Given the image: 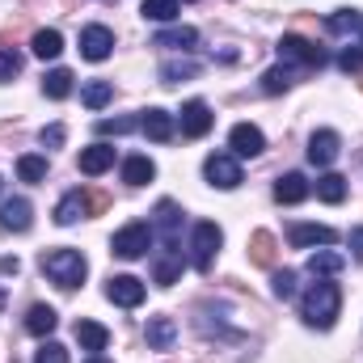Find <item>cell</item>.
<instances>
[{
	"label": "cell",
	"instance_id": "cell-1",
	"mask_svg": "<svg viewBox=\"0 0 363 363\" xmlns=\"http://www.w3.org/2000/svg\"><path fill=\"white\" fill-rule=\"evenodd\" d=\"M338 308H342V291H338V283H330V279L308 283V291L300 296V317H304V325H313V330H334Z\"/></svg>",
	"mask_w": 363,
	"mask_h": 363
},
{
	"label": "cell",
	"instance_id": "cell-2",
	"mask_svg": "<svg viewBox=\"0 0 363 363\" xmlns=\"http://www.w3.org/2000/svg\"><path fill=\"white\" fill-rule=\"evenodd\" d=\"M85 271H89V262H85L81 250H47V254H43V274H47L55 287H64V291L81 287V283H85Z\"/></svg>",
	"mask_w": 363,
	"mask_h": 363
},
{
	"label": "cell",
	"instance_id": "cell-3",
	"mask_svg": "<svg viewBox=\"0 0 363 363\" xmlns=\"http://www.w3.org/2000/svg\"><path fill=\"white\" fill-rule=\"evenodd\" d=\"M220 245H224L220 224L199 220V224H194V233H190V262H194V271H211V262H216Z\"/></svg>",
	"mask_w": 363,
	"mask_h": 363
},
{
	"label": "cell",
	"instance_id": "cell-4",
	"mask_svg": "<svg viewBox=\"0 0 363 363\" xmlns=\"http://www.w3.org/2000/svg\"><path fill=\"white\" fill-rule=\"evenodd\" d=\"M110 250L118 254V258H127V262H135V258H144L148 250H152V228L148 224H127V228H118L114 233V241H110Z\"/></svg>",
	"mask_w": 363,
	"mask_h": 363
},
{
	"label": "cell",
	"instance_id": "cell-5",
	"mask_svg": "<svg viewBox=\"0 0 363 363\" xmlns=\"http://www.w3.org/2000/svg\"><path fill=\"white\" fill-rule=\"evenodd\" d=\"M106 207V199L101 194H85V190H72V194H64L60 199V207H55V224H77V220H85L89 211H101Z\"/></svg>",
	"mask_w": 363,
	"mask_h": 363
},
{
	"label": "cell",
	"instance_id": "cell-6",
	"mask_svg": "<svg viewBox=\"0 0 363 363\" xmlns=\"http://www.w3.org/2000/svg\"><path fill=\"white\" fill-rule=\"evenodd\" d=\"M279 60H291V64H304V68H321L325 64V51L300 34H283L279 38Z\"/></svg>",
	"mask_w": 363,
	"mask_h": 363
},
{
	"label": "cell",
	"instance_id": "cell-7",
	"mask_svg": "<svg viewBox=\"0 0 363 363\" xmlns=\"http://www.w3.org/2000/svg\"><path fill=\"white\" fill-rule=\"evenodd\" d=\"M203 174H207L211 186H220V190H237L241 186V165H237L233 152H211L203 161Z\"/></svg>",
	"mask_w": 363,
	"mask_h": 363
},
{
	"label": "cell",
	"instance_id": "cell-8",
	"mask_svg": "<svg viewBox=\"0 0 363 363\" xmlns=\"http://www.w3.org/2000/svg\"><path fill=\"white\" fill-rule=\"evenodd\" d=\"M211 123H216V114H211V106L207 101H186L182 106V114H178V127H182V135L186 140H203L207 131H211Z\"/></svg>",
	"mask_w": 363,
	"mask_h": 363
},
{
	"label": "cell",
	"instance_id": "cell-9",
	"mask_svg": "<svg viewBox=\"0 0 363 363\" xmlns=\"http://www.w3.org/2000/svg\"><path fill=\"white\" fill-rule=\"evenodd\" d=\"M106 300L110 304H123V308H135V304H144V283L135 274H114L106 283Z\"/></svg>",
	"mask_w": 363,
	"mask_h": 363
},
{
	"label": "cell",
	"instance_id": "cell-10",
	"mask_svg": "<svg viewBox=\"0 0 363 363\" xmlns=\"http://www.w3.org/2000/svg\"><path fill=\"white\" fill-rule=\"evenodd\" d=\"M228 148H233V157H258V152L267 148V135H262L254 123H237V127L228 131Z\"/></svg>",
	"mask_w": 363,
	"mask_h": 363
},
{
	"label": "cell",
	"instance_id": "cell-11",
	"mask_svg": "<svg viewBox=\"0 0 363 363\" xmlns=\"http://www.w3.org/2000/svg\"><path fill=\"white\" fill-rule=\"evenodd\" d=\"M110 51H114V34H110L106 26H85V30H81V55H85V60L101 64Z\"/></svg>",
	"mask_w": 363,
	"mask_h": 363
},
{
	"label": "cell",
	"instance_id": "cell-12",
	"mask_svg": "<svg viewBox=\"0 0 363 363\" xmlns=\"http://www.w3.org/2000/svg\"><path fill=\"white\" fill-rule=\"evenodd\" d=\"M178 224H182V207L174 199H161V203H157V228H161L169 254H182L178 250Z\"/></svg>",
	"mask_w": 363,
	"mask_h": 363
},
{
	"label": "cell",
	"instance_id": "cell-13",
	"mask_svg": "<svg viewBox=\"0 0 363 363\" xmlns=\"http://www.w3.org/2000/svg\"><path fill=\"white\" fill-rule=\"evenodd\" d=\"M140 131L148 135V140H157V144H169L174 140V131H178V123H174V114H165V110H144L140 114Z\"/></svg>",
	"mask_w": 363,
	"mask_h": 363
},
{
	"label": "cell",
	"instance_id": "cell-14",
	"mask_svg": "<svg viewBox=\"0 0 363 363\" xmlns=\"http://www.w3.org/2000/svg\"><path fill=\"white\" fill-rule=\"evenodd\" d=\"M287 241H291L296 250H313V245H334L338 233H334L330 224H296V228L287 233Z\"/></svg>",
	"mask_w": 363,
	"mask_h": 363
},
{
	"label": "cell",
	"instance_id": "cell-15",
	"mask_svg": "<svg viewBox=\"0 0 363 363\" xmlns=\"http://www.w3.org/2000/svg\"><path fill=\"white\" fill-rule=\"evenodd\" d=\"M30 224H34V207H30L26 199L0 203V228H4V233H26Z\"/></svg>",
	"mask_w": 363,
	"mask_h": 363
},
{
	"label": "cell",
	"instance_id": "cell-16",
	"mask_svg": "<svg viewBox=\"0 0 363 363\" xmlns=\"http://www.w3.org/2000/svg\"><path fill=\"white\" fill-rule=\"evenodd\" d=\"M338 148H342V140H338V131H313V140H308V161L313 165H334V157H338Z\"/></svg>",
	"mask_w": 363,
	"mask_h": 363
},
{
	"label": "cell",
	"instance_id": "cell-17",
	"mask_svg": "<svg viewBox=\"0 0 363 363\" xmlns=\"http://www.w3.org/2000/svg\"><path fill=\"white\" fill-rule=\"evenodd\" d=\"M144 338H148V351H169V347H174V338H178L174 317H148Z\"/></svg>",
	"mask_w": 363,
	"mask_h": 363
},
{
	"label": "cell",
	"instance_id": "cell-18",
	"mask_svg": "<svg viewBox=\"0 0 363 363\" xmlns=\"http://www.w3.org/2000/svg\"><path fill=\"white\" fill-rule=\"evenodd\" d=\"M325 30H330V34H351V38L363 43V13L359 9H338V13L325 17Z\"/></svg>",
	"mask_w": 363,
	"mask_h": 363
},
{
	"label": "cell",
	"instance_id": "cell-19",
	"mask_svg": "<svg viewBox=\"0 0 363 363\" xmlns=\"http://www.w3.org/2000/svg\"><path fill=\"white\" fill-rule=\"evenodd\" d=\"M308 190H313V186H308L304 174H283V178L274 182V199H279V203H304Z\"/></svg>",
	"mask_w": 363,
	"mask_h": 363
},
{
	"label": "cell",
	"instance_id": "cell-20",
	"mask_svg": "<svg viewBox=\"0 0 363 363\" xmlns=\"http://www.w3.org/2000/svg\"><path fill=\"white\" fill-rule=\"evenodd\" d=\"M110 165H114V148H110V144H89V148L81 152V174H89V178L106 174Z\"/></svg>",
	"mask_w": 363,
	"mask_h": 363
},
{
	"label": "cell",
	"instance_id": "cell-21",
	"mask_svg": "<svg viewBox=\"0 0 363 363\" xmlns=\"http://www.w3.org/2000/svg\"><path fill=\"white\" fill-rule=\"evenodd\" d=\"M55 325H60V313H55L51 304H34V308L26 313V330H30L34 338H47Z\"/></svg>",
	"mask_w": 363,
	"mask_h": 363
},
{
	"label": "cell",
	"instance_id": "cell-22",
	"mask_svg": "<svg viewBox=\"0 0 363 363\" xmlns=\"http://www.w3.org/2000/svg\"><path fill=\"white\" fill-rule=\"evenodd\" d=\"M199 43V30L194 26H174V30H161L152 38V47H169V51H190Z\"/></svg>",
	"mask_w": 363,
	"mask_h": 363
},
{
	"label": "cell",
	"instance_id": "cell-23",
	"mask_svg": "<svg viewBox=\"0 0 363 363\" xmlns=\"http://www.w3.org/2000/svg\"><path fill=\"white\" fill-rule=\"evenodd\" d=\"M342 267H347V258L334 254V250H317V254H308V274H313V279H330V274H338Z\"/></svg>",
	"mask_w": 363,
	"mask_h": 363
},
{
	"label": "cell",
	"instance_id": "cell-24",
	"mask_svg": "<svg viewBox=\"0 0 363 363\" xmlns=\"http://www.w3.org/2000/svg\"><path fill=\"white\" fill-rule=\"evenodd\" d=\"M152 178H157V165L148 157H127L123 161V182L127 186H148Z\"/></svg>",
	"mask_w": 363,
	"mask_h": 363
},
{
	"label": "cell",
	"instance_id": "cell-25",
	"mask_svg": "<svg viewBox=\"0 0 363 363\" xmlns=\"http://www.w3.org/2000/svg\"><path fill=\"white\" fill-rule=\"evenodd\" d=\"M77 342L85 347V351H106V342H110V330L106 325H97V321H77Z\"/></svg>",
	"mask_w": 363,
	"mask_h": 363
},
{
	"label": "cell",
	"instance_id": "cell-26",
	"mask_svg": "<svg viewBox=\"0 0 363 363\" xmlns=\"http://www.w3.org/2000/svg\"><path fill=\"white\" fill-rule=\"evenodd\" d=\"M30 51H34L38 60H55V55L64 51V34H60V30H38V34L30 38Z\"/></svg>",
	"mask_w": 363,
	"mask_h": 363
},
{
	"label": "cell",
	"instance_id": "cell-27",
	"mask_svg": "<svg viewBox=\"0 0 363 363\" xmlns=\"http://www.w3.org/2000/svg\"><path fill=\"white\" fill-rule=\"evenodd\" d=\"M43 93H47L51 101H64V97L72 93V72H68V68H55V72H47V77H43Z\"/></svg>",
	"mask_w": 363,
	"mask_h": 363
},
{
	"label": "cell",
	"instance_id": "cell-28",
	"mask_svg": "<svg viewBox=\"0 0 363 363\" xmlns=\"http://www.w3.org/2000/svg\"><path fill=\"white\" fill-rule=\"evenodd\" d=\"M250 262H258V267H274V237L267 233V228L250 237Z\"/></svg>",
	"mask_w": 363,
	"mask_h": 363
},
{
	"label": "cell",
	"instance_id": "cell-29",
	"mask_svg": "<svg viewBox=\"0 0 363 363\" xmlns=\"http://www.w3.org/2000/svg\"><path fill=\"white\" fill-rule=\"evenodd\" d=\"M190 77H199L194 60H169V64H161V85H178V81H190Z\"/></svg>",
	"mask_w": 363,
	"mask_h": 363
},
{
	"label": "cell",
	"instance_id": "cell-30",
	"mask_svg": "<svg viewBox=\"0 0 363 363\" xmlns=\"http://www.w3.org/2000/svg\"><path fill=\"white\" fill-rule=\"evenodd\" d=\"M317 199L342 203V199H347V178H342V174H321V178H317Z\"/></svg>",
	"mask_w": 363,
	"mask_h": 363
},
{
	"label": "cell",
	"instance_id": "cell-31",
	"mask_svg": "<svg viewBox=\"0 0 363 363\" xmlns=\"http://www.w3.org/2000/svg\"><path fill=\"white\" fill-rule=\"evenodd\" d=\"M182 274V254H165V258H157V267H152V279L161 283V287H174Z\"/></svg>",
	"mask_w": 363,
	"mask_h": 363
},
{
	"label": "cell",
	"instance_id": "cell-32",
	"mask_svg": "<svg viewBox=\"0 0 363 363\" xmlns=\"http://www.w3.org/2000/svg\"><path fill=\"white\" fill-rule=\"evenodd\" d=\"M110 97H114V85H110V81H89V85L81 89V101H85L89 110H101Z\"/></svg>",
	"mask_w": 363,
	"mask_h": 363
},
{
	"label": "cell",
	"instance_id": "cell-33",
	"mask_svg": "<svg viewBox=\"0 0 363 363\" xmlns=\"http://www.w3.org/2000/svg\"><path fill=\"white\" fill-rule=\"evenodd\" d=\"M140 13H144L148 21H174V17H178V0H144Z\"/></svg>",
	"mask_w": 363,
	"mask_h": 363
},
{
	"label": "cell",
	"instance_id": "cell-34",
	"mask_svg": "<svg viewBox=\"0 0 363 363\" xmlns=\"http://www.w3.org/2000/svg\"><path fill=\"white\" fill-rule=\"evenodd\" d=\"M17 174H21V182H43L47 178V157H21Z\"/></svg>",
	"mask_w": 363,
	"mask_h": 363
},
{
	"label": "cell",
	"instance_id": "cell-35",
	"mask_svg": "<svg viewBox=\"0 0 363 363\" xmlns=\"http://www.w3.org/2000/svg\"><path fill=\"white\" fill-rule=\"evenodd\" d=\"M283 89H291V68H271L262 77V93H283Z\"/></svg>",
	"mask_w": 363,
	"mask_h": 363
},
{
	"label": "cell",
	"instance_id": "cell-36",
	"mask_svg": "<svg viewBox=\"0 0 363 363\" xmlns=\"http://www.w3.org/2000/svg\"><path fill=\"white\" fill-rule=\"evenodd\" d=\"M135 127H140V118H101V123H97L101 135H127V131H135Z\"/></svg>",
	"mask_w": 363,
	"mask_h": 363
},
{
	"label": "cell",
	"instance_id": "cell-37",
	"mask_svg": "<svg viewBox=\"0 0 363 363\" xmlns=\"http://www.w3.org/2000/svg\"><path fill=\"white\" fill-rule=\"evenodd\" d=\"M271 291L279 296V300H291V296H296V274H291V271H274Z\"/></svg>",
	"mask_w": 363,
	"mask_h": 363
},
{
	"label": "cell",
	"instance_id": "cell-38",
	"mask_svg": "<svg viewBox=\"0 0 363 363\" xmlns=\"http://www.w3.org/2000/svg\"><path fill=\"white\" fill-rule=\"evenodd\" d=\"M34 363H68V351H64L60 342H43L38 355H34Z\"/></svg>",
	"mask_w": 363,
	"mask_h": 363
},
{
	"label": "cell",
	"instance_id": "cell-39",
	"mask_svg": "<svg viewBox=\"0 0 363 363\" xmlns=\"http://www.w3.org/2000/svg\"><path fill=\"white\" fill-rule=\"evenodd\" d=\"M21 72V55L17 51H0V81H13Z\"/></svg>",
	"mask_w": 363,
	"mask_h": 363
},
{
	"label": "cell",
	"instance_id": "cell-40",
	"mask_svg": "<svg viewBox=\"0 0 363 363\" xmlns=\"http://www.w3.org/2000/svg\"><path fill=\"white\" fill-rule=\"evenodd\" d=\"M342 72H363V47H355V51H342Z\"/></svg>",
	"mask_w": 363,
	"mask_h": 363
},
{
	"label": "cell",
	"instance_id": "cell-41",
	"mask_svg": "<svg viewBox=\"0 0 363 363\" xmlns=\"http://www.w3.org/2000/svg\"><path fill=\"white\" fill-rule=\"evenodd\" d=\"M38 140H43V148H60V144H64V127H60V123H55V127H43Z\"/></svg>",
	"mask_w": 363,
	"mask_h": 363
},
{
	"label": "cell",
	"instance_id": "cell-42",
	"mask_svg": "<svg viewBox=\"0 0 363 363\" xmlns=\"http://www.w3.org/2000/svg\"><path fill=\"white\" fill-rule=\"evenodd\" d=\"M351 245H355V262H363V228L351 233Z\"/></svg>",
	"mask_w": 363,
	"mask_h": 363
},
{
	"label": "cell",
	"instance_id": "cell-43",
	"mask_svg": "<svg viewBox=\"0 0 363 363\" xmlns=\"http://www.w3.org/2000/svg\"><path fill=\"white\" fill-rule=\"evenodd\" d=\"M0 271H4V274H17V271H21V262H17V258H0Z\"/></svg>",
	"mask_w": 363,
	"mask_h": 363
},
{
	"label": "cell",
	"instance_id": "cell-44",
	"mask_svg": "<svg viewBox=\"0 0 363 363\" xmlns=\"http://www.w3.org/2000/svg\"><path fill=\"white\" fill-rule=\"evenodd\" d=\"M85 363H110V359H97V355H93V359H85Z\"/></svg>",
	"mask_w": 363,
	"mask_h": 363
}]
</instances>
